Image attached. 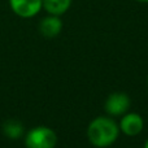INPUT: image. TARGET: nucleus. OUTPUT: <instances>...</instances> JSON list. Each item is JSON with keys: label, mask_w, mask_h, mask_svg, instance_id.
<instances>
[{"label": "nucleus", "mask_w": 148, "mask_h": 148, "mask_svg": "<svg viewBox=\"0 0 148 148\" xmlns=\"http://www.w3.org/2000/svg\"><path fill=\"white\" fill-rule=\"evenodd\" d=\"M120 126L108 116L96 117L88 123L87 139L96 148H105L116 143L120 136Z\"/></svg>", "instance_id": "obj_1"}, {"label": "nucleus", "mask_w": 148, "mask_h": 148, "mask_svg": "<svg viewBox=\"0 0 148 148\" xmlns=\"http://www.w3.org/2000/svg\"><path fill=\"white\" fill-rule=\"evenodd\" d=\"M57 144V134L48 126H35L25 135L26 148H55Z\"/></svg>", "instance_id": "obj_2"}, {"label": "nucleus", "mask_w": 148, "mask_h": 148, "mask_svg": "<svg viewBox=\"0 0 148 148\" xmlns=\"http://www.w3.org/2000/svg\"><path fill=\"white\" fill-rule=\"evenodd\" d=\"M130 96L125 92H113L107 97L104 103V109L112 117L123 116L130 108Z\"/></svg>", "instance_id": "obj_3"}, {"label": "nucleus", "mask_w": 148, "mask_h": 148, "mask_svg": "<svg viewBox=\"0 0 148 148\" xmlns=\"http://www.w3.org/2000/svg\"><path fill=\"white\" fill-rule=\"evenodd\" d=\"M9 7L21 18H33L43 9V0H9Z\"/></svg>", "instance_id": "obj_4"}, {"label": "nucleus", "mask_w": 148, "mask_h": 148, "mask_svg": "<svg viewBox=\"0 0 148 148\" xmlns=\"http://www.w3.org/2000/svg\"><path fill=\"white\" fill-rule=\"evenodd\" d=\"M120 131L123 133L127 136H136L142 133L144 127V121L143 117L138 113L134 112H129L125 113L122 116V118L120 120Z\"/></svg>", "instance_id": "obj_5"}, {"label": "nucleus", "mask_w": 148, "mask_h": 148, "mask_svg": "<svg viewBox=\"0 0 148 148\" xmlns=\"http://www.w3.org/2000/svg\"><path fill=\"white\" fill-rule=\"evenodd\" d=\"M62 30V21L60 16L48 14L43 17L39 22V33L44 36V38H56Z\"/></svg>", "instance_id": "obj_6"}, {"label": "nucleus", "mask_w": 148, "mask_h": 148, "mask_svg": "<svg viewBox=\"0 0 148 148\" xmlns=\"http://www.w3.org/2000/svg\"><path fill=\"white\" fill-rule=\"evenodd\" d=\"M73 0H43V9L48 14L62 16L69 10Z\"/></svg>", "instance_id": "obj_7"}, {"label": "nucleus", "mask_w": 148, "mask_h": 148, "mask_svg": "<svg viewBox=\"0 0 148 148\" xmlns=\"http://www.w3.org/2000/svg\"><path fill=\"white\" fill-rule=\"evenodd\" d=\"M3 133L7 138L9 139H20L21 136L25 134V127L23 125L17 120H8L3 125Z\"/></svg>", "instance_id": "obj_8"}, {"label": "nucleus", "mask_w": 148, "mask_h": 148, "mask_svg": "<svg viewBox=\"0 0 148 148\" xmlns=\"http://www.w3.org/2000/svg\"><path fill=\"white\" fill-rule=\"evenodd\" d=\"M135 1H139V3H146V4H148V0H135Z\"/></svg>", "instance_id": "obj_9"}, {"label": "nucleus", "mask_w": 148, "mask_h": 148, "mask_svg": "<svg viewBox=\"0 0 148 148\" xmlns=\"http://www.w3.org/2000/svg\"><path fill=\"white\" fill-rule=\"evenodd\" d=\"M143 148H148V139L146 140V143H144V146H143Z\"/></svg>", "instance_id": "obj_10"}, {"label": "nucleus", "mask_w": 148, "mask_h": 148, "mask_svg": "<svg viewBox=\"0 0 148 148\" xmlns=\"http://www.w3.org/2000/svg\"><path fill=\"white\" fill-rule=\"evenodd\" d=\"M147 84H148V78H147Z\"/></svg>", "instance_id": "obj_11"}]
</instances>
